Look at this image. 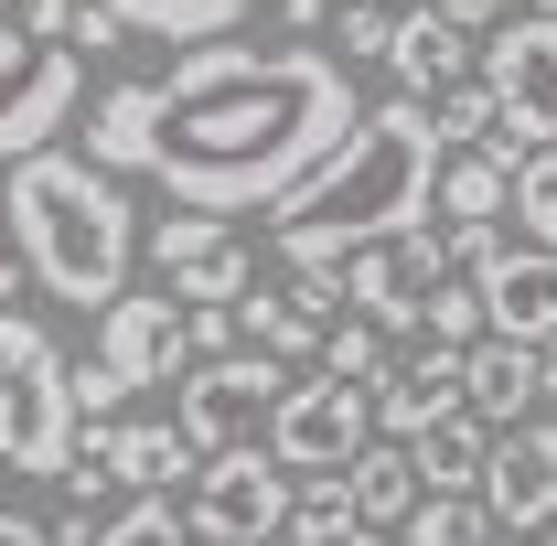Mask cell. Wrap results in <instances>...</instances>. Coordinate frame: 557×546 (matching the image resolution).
<instances>
[{
    "label": "cell",
    "mask_w": 557,
    "mask_h": 546,
    "mask_svg": "<svg viewBox=\"0 0 557 546\" xmlns=\"http://www.w3.org/2000/svg\"><path fill=\"white\" fill-rule=\"evenodd\" d=\"M440 129L418 97H386L344 129V150H322L289 194L269 204V247L278 269H344L354 247H386L429 225V194H440Z\"/></svg>",
    "instance_id": "obj_2"
},
{
    "label": "cell",
    "mask_w": 557,
    "mask_h": 546,
    "mask_svg": "<svg viewBox=\"0 0 557 546\" xmlns=\"http://www.w3.org/2000/svg\"><path fill=\"white\" fill-rule=\"evenodd\" d=\"M483 514L504 536H547L557 525V418H515V429H493L483 450Z\"/></svg>",
    "instance_id": "obj_12"
},
{
    "label": "cell",
    "mask_w": 557,
    "mask_h": 546,
    "mask_svg": "<svg viewBox=\"0 0 557 546\" xmlns=\"http://www.w3.org/2000/svg\"><path fill=\"white\" fill-rule=\"evenodd\" d=\"M0 225H11V258L44 300H75V311H108L129 289L139 258V214L119 194V172H97L86 150H33L11 161L0 183Z\"/></svg>",
    "instance_id": "obj_3"
},
{
    "label": "cell",
    "mask_w": 557,
    "mask_h": 546,
    "mask_svg": "<svg viewBox=\"0 0 557 546\" xmlns=\"http://www.w3.org/2000/svg\"><path fill=\"white\" fill-rule=\"evenodd\" d=\"M483 86L515 150H557V22L547 11H504L483 33Z\"/></svg>",
    "instance_id": "obj_10"
},
{
    "label": "cell",
    "mask_w": 557,
    "mask_h": 546,
    "mask_svg": "<svg viewBox=\"0 0 557 546\" xmlns=\"http://www.w3.org/2000/svg\"><path fill=\"white\" fill-rule=\"evenodd\" d=\"M22 289V258H11V225H0V300Z\"/></svg>",
    "instance_id": "obj_36"
},
{
    "label": "cell",
    "mask_w": 557,
    "mask_h": 546,
    "mask_svg": "<svg viewBox=\"0 0 557 546\" xmlns=\"http://www.w3.org/2000/svg\"><path fill=\"white\" fill-rule=\"evenodd\" d=\"M86 546H194V514L172 504V493H129L119 514H97Z\"/></svg>",
    "instance_id": "obj_25"
},
{
    "label": "cell",
    "mask_w": 557,
    "mask_h": 546,
    "mask_svg": "<svg viewBox=\"0 0 557 546\" xmlns=\"http://www.w3.org/2000/svg\"><path fill=\"white\" fill-rule=\"evenodd\" d=\"M333 44H344V65H386V44H397V11H364V0H344V11H333Z\"/></svg>",
    "instance_id": "obj_30"
},
{
    "label": "cell",
    "mask_w": 557,
    "mask_h": 546,
    "mask_svg": "<svg viewBox=\"0 0 557 546\" xmlns=\"http://www.w3.org/2000/svg\"><path fill=\"white\" fill-rule=\"evenodd\" d=\"M11 11H22V0H0V22H11Z\"/></svg>",
    "instance_id": "obj_39"
},
{
    "label": "cell",
    "mask_w": 557,
    "mask_h": 546,
    "mask_svg": "<svg viewBox=\"0 0 557 546\" xmlns=\"http://www.w3.org/2000/svg\"><path fill=\"white\" fill-rule=\"evenodd\" d=\"M364 11H418V0H364Z\"/></svg>",
    "instance_id": "obj_37"
},
{
    "label": "cell",
    "mask_w": 557,
    "mask_h": 546,
    "mask_svg": "<svg viewBox=\"0 0 557 546\" xmlns=\"http://www.w3.org/2000/svg\"><path fill=\"white\" fill-rule=\"evenodd\" d=\"M429 129H440V150H515V139H504V108H493L483 75H461L450 97H429Z\"/></svg>",
    "instance_id": "obj_23"
},
{
    "label": "cell",
    "mask_w": 557,
    "mask_h": 546,
    "mask_svg": "<svg viewBox=\"0 0 557 546\" xmlns=\"http://www.w3.org/2000/svg\"><path fill=\"white\" fill-rule=\"evenodd\" d=\"M278 22H289V33H322V22H333V0H278Z\"/></svg>",
    "instance_id": "obj_35"
},
{
    "label": "cell",
    "mask_w": 557,
    "mask_h": 546,
    "mask_svg": "<svg viewBox=\"0 0 557 546\" xmlns=\"http://www.w3.org/2000/svg\"><path fill=\"white\" fill-rule=\"evenodd\" d=\"M461 397H472V418H483V429H515V418L547 397V343L483 333L472 353H461Z\"/></svg>",
    "instance_id": "obj_17"
},
{
    "label": "cell",
    "mask_w": 557,
    "mask_h": 546,
    "mask_svg": "<svg viewBox=\"0 0 557 546\" xmlns=\"http://www.w3.org/2000/svg\"><path fill=\"white\" fill-rule=\"evenodd\" d=\"M194 472H205V450L172 418H75V461H65L75 504H97V493H172Z\"/></svg>",
    "instance_id": "obj_6"
},
{
    "label": "cell",
    "mask_w": 557,
    "mask_h": 546,
    "mask_svg": "<svg viewBox=\"0 0 557 546\" xmlns=\"http://www.w3.org/2000/svg\"><path fill=\"white\" fill-rule=\"evenodd\" d=\"M150 269H161V289L194 311V300H247L258 289V247L236 236V214H194V204H172L150 236Z\"/></svg>",
    "instance_id": "obj_11"
},
{
    "label": "cell",
    "mask_w": 557,
    "mask_h": 546,
    "mask_svg": "<svg viewBox=\"0 0 557 546\" xmlns=\"http://www.w3.org/2000/svg\"><path fill=\"white\" fill-rule=\"evenodd\" d=\"M65 44H75V54H108V44H129V33H119L97 0H75V33H65Z\"/></svg>",
    "instance_id": "obj_32"
},
{
    "label": "cell",
    "mask_w": 557,
    "mask_h": 546,
    "mask_svg": "<svg viewBox=\"0 0 557 546\" xmlns=\"http://www.w3.org/2000/svg\"><path fill=\"white\" fill-rule=\"evenodd\" d=\"M504 172H515V150H450L429 204L450 214V225H493V214H504Z\"/></svg>",
    "instance_id": "obj_22"
},
{
    "label": "cell",
    "mask_w": 557,
    "mask_h": 546,
    "mask_svg": "<svg viewBox=\"0 0 557 546\" xmlns=\"http://www.w3.org/2000/svg\"><path fill=\"white\" fill-rule=\"evenodd\" d=\"M0 482H11V472H0Z\"/></svg>",
    "instance_id": "obj_42"
},
{
    "label": "cell",
    "mask_w": 557,
    "mask_h": 546,
    "mask_svg": "<svg viewBox=\"0 0 557 546\" xmlns=\"http://www.w3.org/2000/svg\"><path fill=\"white\" fill-rule=\"evenodd\" d=\"M183 353H194V364L236 353V300H194V311H183Z\"/></svg>",
    "instance_id": "obj_31"
},
{
    "label": "cell",
    "mask_w": 557,
    "mask_h": 546,
    "mask_svg": "<svg viewBox=\"0 0 557 546\" xmlns=\"http://www.w3.org/2000/svg\"><path fill=\"white\" fill-rule=\"evenodd\" d=\"M386 343H397V333H375L364 311H333V322H322V353H311V364H322V375H344V386H375V375L397 364Z\"/></svg>",
    "instance_id": "obj_26"
},
{
    "label": "cell",
    "mask_w": 557,
    "mask_h": 546,
    "mask_svg": "<svg viewBox=\"0 0 557 546\" xmlns=\"http://www.w3.org/2000/svg\"><path fill=\"white\" fill-rule=\"evenodd\" d=\"M364 397H375V439H418V429H440V418L472 408V397H461V353H450V343H418V364H386Z\"/></svg>",
    "instance_id": "obj_14"
},
{
    "label": "cell",
    "mask_w": 557,
    "mask_h": 546,
    "mask_svg": "<svg viewBox=\"0 0 557 546\" xmlns=\"http://www.w3.org/2000/svg\"><path fill=\"white\" fill-rule=\"evenodd\" d=\"M504 214L525 225V247H547V258H557V150H515V172H504Z\"/></svg>",
    "instance_id": "obj_24"
},
{
    "label": "cell",
    "mask_w": 557,
    "mask_h": 546,
    "mask_svg": "<svg viewBox=\"0 0 557 546\" xmlns=\"http://www.w3.org/2000/svg\"><path fill=\"white\" fill-rule=\"evenodd\" d=\"M429 11H440V22H461V33H493V22H504V0H429Z\"/></svg>",
    "instance_id": "obj_33"
},
{
    "label": "cell",
    "mask_w": 557,
    "mask_h": 546,
    "mask_svg": "<svg viewBox=\"0 0 557 546\" xmlns=\"http://www.w3.org/2000/svg\"><path fill=\"white\" fill-rule=\"evenodd\" d=\"M75 461V364L33 311H0V472L65 482Z\"/></svg>",
    "instance_id": "obj_4"
},
{
    "label": "cell",
    "mask_w": 557,
    "mask_h": 546,
    "mask_svg": "<svg viewBox=\"0 0 557 546\" xmlns=\"http://www.w3.org/2000/svg\"><path fill=\"white\" fill-rule=\"evenodd\" d=\"M536 546H557V536H536Z\"/></svg>",
    "instance_id": "obj_41"
},
{
    "label": "cell",
    "mask_w": 557,
    "mask_h": 546,
    "mask_svg": "<svg viewBox=\"0 0 557 546\" xmlns=\"http://www.w3.org/2000/svg\"><path fill=\"white\" fill-rule=\"evenodd\" d=\"M150 97H161L150 172L194 214H269L364 119L354 65L322 44H194Z\"/></svg>",
    "instance_id": "obj_1"
},
{
    "label": "cell",
    "mask_w": 557,
    "mask_h": 546,
    "mask_svg": "<svg viewBox=\"0 0 557 546\" xmlns=\"http://www.w3.org/2000/svg\"><path fill=\"white\" fill-rule=\"evenodd\" d=\"M397 546H493L483 493H418V514L397 525Z\"/></svg>",
    "instance_id": "obj_27"
},
{
    "label": "cell",
    "mask_w": 557,
    "mask_h": 546,
    "mask_svg": "<svg viewBox=\"0 0 557 546\" xmlns=\"http://www.w3.org/2000/svg\"><path fill=\"white\" fill-rule=\"evenodd\" d=\"M364 439H375V397H364V386L322 375V364L278 386V408H269V461H278L289 482H333Z\"/></svg>",
    "instance_id": "obj_5"
},
{
    "label": "cell",
    "mask_w": 557,
    "mask_h": 546,
    "mask_svg": "<svg viewBox=\"0 0 557 546\" xmlns=\"http://www.w3.org/2000/svg\"><path fill=\"white\" fill-rule=\"evenodd\" d=\"M344 504H354V546H364V536H397V525L418 514L408 450H397V439H364V450L344 461Z\"/></svg>",
    "instance_id": "obj_19"
},
{
    "label": "cell",
    "mask_w": 557,
    "mask_h": 546,
    "mask_svg": "<svg viewBox=\"0 0 557 546\" xmlns=\"http://www.w3.org/2000/svg\"><path fill=\"white\" fill-rule=\"evenodd\" d=\"M86 364H108L119 375V397H139V386H172L194 353H183V300L172 289H119L108 311H97V353Z\"/></svg>",
    "instance_id": "obj_13"
},
{
    "label": "cell",
    "mask_w": 557,
    "mask_h": 546,
    "mask_svg": "<svg viewBox=\"0 0 557 546\" xmlns=\"http://www.w3.org/2000/svg\"><path fill=\"white\" fill-rule=\"evenodd\" d=\"M0 546H54V525H33V514H11V504H0Z\"/></svg>",
    "instance_id": "obj_34"
},
{
    "label": "cell",
    "mask_w": 557,
    "mask_h": 546,
    "mask_svg": "<svg viewBox=\"0 0 557 546\" xmlns=\"http://www.w3.org/2000/svg\"><path fill=\"white\" fill-rule=\"evenodd\" d=\"M547 397H557V343H547Z\"/></svg>",
    "instance_id": "obj_38"
},
{
    "label": "cell",
    "mask_w": 557,
    "mask_h": 546,
    "mask_svg": "<svg viewBox=\"0 0 557 546\" xmlns=\"http://www.w3.org/2000/svg\"><path fill=\"white\" fill-rule=\"evenodd\" d=\"M97 11H108L129 44H183V54H194V44H225L236 22H258L278 0H97Z\"/></svg>",
    "instance_id": "obj_18"
},
{
    "label": "cell",
    "mask_w": 557,
    "mask_h": 546,
    "mask_svg": "<svg viewBox=\"0 0 557 546\" xmlns=\"http://www.w3.org/2000/svg\"><path fill=\"white\" fill-rule=\"evenodd\" d=\"M472 289H483V333L557 343V258L547 247H493V269L472 278Z\"/></svg>",
    "instance_id": "obj_15"
},
{
    "label": "cell",
    "mask_w": 557,
    "mask_h": 546,
    "mask_svg": "<svg viewBox=\"0 0 557 546\" xmlns=\"http://www.w3.org/2000/svg\"><path fill=\"white\" fill-rule=\"evenodd\" d=\"M386 75H397V97H450L461 75H483V33H461V22H440L429 0L397 11V44H386Z\"/></svg>",
    "instance_id": "obj_16"
},
{
    "label": "cell",
    "mask_w": 557,
    "mask_h": 546,
    "mask_svg": "<svg viewBox=\"0 0 557 546\" xmlns=\"http://www.w3.org/2000/svg\"><path fill=\"white\" fill-rule=\"evenodd\" d=\"M150 129H161V97L150 86H108L97 119H86V161L97 172H150Z\"/></svg>",
    "instance_id": "obj_21"
},
{
    "label": "cell",
    "mask_w": 557,
    "mask_h": 546,
    "mask_svg": "<svg viewBox=\"0 0 557 546\" xmlns=\"http://www.w3.org/2000/svg\"><path fill=\"white\" fill-rule=\"evenodd\" d=\"M278 386H289V364L258 353V343H236V353H214V364H183L172 429H183L194 450H247V439H269Z\"/></svg>",
    "instance_id": "obj_9"
},
{
    "label": "cell",
    "mask_w": 557,
    "mask_h": 546,
    "mask_svg": "<svg viewBox=\"0 0 557 546\" xmlns=\"http://www.w3.org/2000/svg\"><path fill=\"white\" fill-rule=\"evenodd\" d=\"M364 546H397V536H364Z\"/></svg>",
    "instance_id": "obj_40"
},
{
    "label": "cell",
    "mask_w": 557,
    "mask_h": 546,
    "mask_svg": "<svg viewBox=\"0 0 557 546\" xmlns=\"http://www.w3.org/2000/svg\"><path fill=\"white\" fill-rule=\"evenodd\" d=\"M278 546H354L344 472H333V482H300V493H289V525H278Z\"/></svg>",
    "instance_id": "obj_28"
},
{
    "label": "cell",
    "mask_w": 557,
    "mask_h": 546,
    "mask_svg": "<svg viewBox=\"0 0 557 546\" xmlns=\"http://www.w3.org/2000/svg\"><path fill=\"white\" fill-rule=\"evenodd\" d=\"M75 97H86V54L75 44H33L22 22H0V172L33 161V150H54Z\"/></svg>",
    "instance_id": "obj_8"
},
{
    "label": "cell",
    "mask_w": 557,
    "mask_h": 546,
    "mask_svg": "<svg viewBox=\"0 0 557 546\" xmlns=\"http://www.w3.org/2000/svg\"><path fill=\"white\" fill-rule=\"evenodd\" d=\"M418 333L450 343V353H472V343H483V289H472V278H440V289L418 300Z\"/></svg>",
    "instance_id": "obj_29"
},
{
    "label": "cell",
    "mask_w": 557,
    "mask_h": 546,
    "mask_svg": "<svg viewBox=\"0 0 557 546\" xmlns=\"http://www.w3.org/2000/svg\"><path fill=\"white\" fill-rule=\"evenodd\" d=\"M408 450V472H418V493H472L483 482V450H493V429L472 408L461 418H440V429H418V439H397Z\"/></svg>",
    "instance_id": "obj_20"
},
{
    "label": "cell",
    "mask_w": 557,
    "mask_h": 546,
    "mask_svg": "<svg viewBox=\"0 0 557 546\" xmlns=\"http://www.w3.org/2000/svg\"><path fill=\"white\" fill-rule=\"evenodd\" d=\"M289 493H300V482L269 461V439H247V450H205V472L183 482L194 546H278V525H289Z\"/></svg>",
    "instance_id": "obj_7"
}]
</instances>
